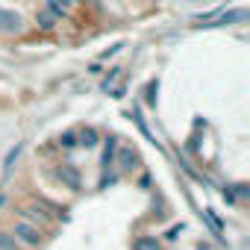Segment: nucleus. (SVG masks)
Here are the masks:
<instances>
[{
    "label": "nucleus",
    "instance_id": "7ed1b4c3",
    "mask_svg": "<svg viewBox=\"0 0 250 250\" xmlns=\"http://www.w3.org/2000/svg\"><path fill=\"white\" fill-rule=\"evenodd\" d=\"M56 177H59V180H62V183L71 188V191H80V188H83L80 171H77L74 165H59V168H56Z\"/></svg>",
    "mask_w": 250,
    "mask_h": 250
},
{
    "label": "nucleus",
    "instance_id": "2eb2a0df",
    "mask_svg": "<svg viewBox=\"0 0 250 250\" xmlns=\"http://www.w3.org/2000/svg\"><path fill=\"white\" fill-rule=\"evenodd\" d=\"M200 250H203V247H200Z\"/></svg>",
    "mask_w": 250,
    "mask_h": 250
},
{
    "label": "nucleus",
    "instance_id": "f257e3e1",
    "mask_svg": "<svg viewBox=\"0 0 250 250\" xmlns=\"http://www.w3.org/2000/svg\"><path fill=\"white\" fill-rule=\"evenodd\" d=\"M12 235H15V241L18 244H24V247H39L42 244V229L39 227H33V224H27V221H15V227L9 229Z\"/></svg>",
    "mask_w": 250,
    "mask_h": 250
},
{
    "label": "nucleus",
    "instance_id": "0eeeda50",
    "mask_svg": "<svg viewBox=\"0 0 250 250\" xmlns=\"http://www.w3.org/2000/svg\"><path fill=\"white\" fill-rule=\"evenodd\" d=\"M21 221H27V224H33V227H39V224H44L47 218L42 215V209H36V206H24V209H21Z\"/></svg>",
    "mask_w": 250,
    "mask_h": 250
},
{
    "label": "nucleus",
    "instance_id": "1a4fd4ad",
    "mask_svg": "<svg viewBox=\"0 0 250 250\" xmlns=\"http://www.w3.org/2000/svg\"><path fill=\"white\" fill-rule=\"evenodd\" d=\"M247 18V12L244 9H235V12H227V15H221L212 27H224V24H232V21H244Z\"/></svg>",
    "mask_w": 250,
    "mask_h": 250
},
{
    "label": "nucleus",
    "instance_id": "ddd939ff",
    "mask_svg": "<svg viewBox=\"0 0 250 250\" xmlns=\"http://www.w3.org/2000/svg\"><path fill=\"white\" fill-rule=\"evenodd\" d=\"M77 145V136L74 133H62L59 136V147H74Z\"/></svg>",
    "mask_w": 250,
    "mask_h": 250
},
{
    "label": "nucleus",
    "instance_id": "9b49d317",
    "mask_svg": "<svg viewBox=\"0 0 250 250\" xmlns=\"http://www.w3.org/2000/svg\"><path fill=\"white\" fill-rule=\"evenodd\" d=\"M80 145H83V147H94V145H97V130H94V127H85V130L80 133Z\"/></svg>",
    "mask_w": 250,
    "mask_h": 250
},
{
    "label": "nucleus",
    "instance_id": "6e6552de",
    "mask_svg": "<svg viewBox=\"0 0 250 250\" xmlns=\"http://www.w3.org/2000/svg\"><path fill=\"white\" fill-rule=\"evenodd\" d=\"M133 250H162V244H159L153 235H142V238H136Z\"/></svg>",
    "mask_w": 250,
    "mask_h": 250
},
{
    "label": "nucleus",
    "instance_id": "f8f14e48",
    "mask_svg": "<svg viewBox=\"0 0 250 250\" xmlns=\"http://www.w3.org/2000/svg\"><path fill=\"white\" fill-rule=\"evenodd\" d=\"M115 147H118V145H115V139H106V153H103V165H106V168H109V165H112V159H115Z\"/></svg>",
    "mask_w": 250,
    "mask_h": 250
},
{
    "label": "nucleus",
    "instance_id": "f03ea898",
    "mask_svg": "<svg viewBox=\"0 0 250 250\" xmlns=\"http://www.w3.org/2000/svg\"><path fill=\"white\" fill-rule=\"evenodd\" d=\"M24 30V18L15 9H0V36H18Z\"/></svg>",
    "mask_w": 250,
    "mask_h": 250
},
{
    "label": "nucleus",
    "instance_id": "20e7f679",
    "mask_svg": "<svg viewBox=\"0 0 250 250\" xmlns=\"http://www.w3.org/2000/svg\"><path fill=\"white\" fill-rule=\"evenodd\" d=\"M74 9V0H47V12H53L56 18H68Z\"/></svg>",
    "mask_w": 250,
    "mask_h": 250
},
{
    "label": "nucleus",
    "instance_id": "39448f33",
    "mask_svg": "<svg viewBox=\"0 0 250 250\" xmlns=\"http://www.w3.org/2000/svg\"><path fill=\"white\" fill-rule=\"evenodd\" d=\"M133 165H136V150L133 147H121L118 150V168L121 171H133Z\"/></svg>",
    "mask_w": 250,
    "mask_h": 250
},
{
    "label": "nucleus",
    "instance_id": "4468645a",
    "mask_svg": "<svg viewBox=\"0 0 250 250\" xmlns=\"http://www.w3.org/2000/svg\"><path fill=\"white\" fill-rule=\"evenodd\" d=\"M74 3H85V0H74Z\"/></svg>",
    "mask_w": 250,
    "mask_h": 250
},
{
    "label": "nucleus",
    "instance_id": "9d476101",
    "mask_svg": "<svg viewBox=\"0 0 250 250\" xmlns=\"http://www.w3.org/2000/svg\"><path fill=\"white\" fill-rule=\"evenodd\" d=\"M0 250H18V241L9 229H0Z\"/></svg>",
    "mask_w": 250,
    "mask_h": 250
},
{
    "label": "nucleus",
    "instance_id": "423d86ee",
    "mask_svg": "<svg viewBox=\"0 0 250 250\" xmlns=\"http://www.w3.org/2000/svg\"><path fill=\"white\" fill-rule=\"evenodd\" d=\"M36 24L44 30V33H50V30H56V24H59V18L53 15V12H47V9H42L39 15H36Z\"/></svg>",
    "mask_w": 250,
    "mask_h": 250
}]
</instances>
